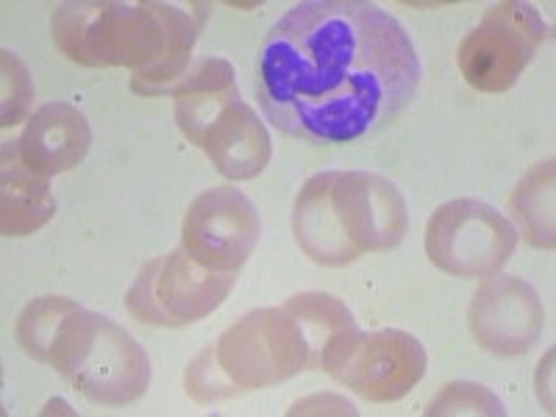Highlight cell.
Listing matches in <instances>:
<instances>
[{"label":"cell","instance_id":"obj_12","mask_svg":"<svg viewBox=\"0 0 556 417\" xmlns=\"http://www.w3.org/2000/svg\"><path fill=\"white\" fill-rule=\"evenodd\" d=\"M473 340L493 356H523L540 340L545 309L534 287L518 276H490L468 309Z\"/></svg>","mask_w":556,"mask_h":417},{"label":"cell","instance_id":"obj_16","mask_svg":"<svg viewBox=\"0 0 556 417\" xmlns=\"http://www.w3.org/2000/svg\"><path fill=\"white\" fill-rule=\"evenodd\" d=\"M509 206L526 242L540 251H554V159L538 162L520 178L509 198Z\"/></svg>","mask_w":556,"mask_h":417},{"label":"cell","instance_id":"obj_14","mask_svg":"<svg viewBox=\"0 0 556 417\" xmlns=\"http://www.w3.org/2000/svg\"><path fill=\"white\" fill-rule=\"evenodd\" d=\"M56 215V198L51 178L20 159L14 139L3 146V173H0V231L3 237H26L39 231Z\"/></svg>","mask_w":556,"mask_h":417},{"label":"cell","instance_id":"obj_8","mask_svg":"<svg viewBox=\"0 0 556 417\" xmlns=\"http://www.w3.org/2000/svg\"><path fill=\"white\" fill-rule=\"evenodd\" d=\"M515 248L518 228L498 208L473 198L443 203L426 223V256L448 276H495L513 260Z\"/></svg>","mask_w":556,"mask_h":417},{"label":"cell","instance_id":"obj_2","mask_svg":"<svg viewBox=\"0 0 556 417\" xmlns=\"http://www.w3.org/2000/svg\"><path fill=\"white\" fill-rule=\"evenodd\" d=\"M206 7L156 0H73L53 12V42L84 67H128L134 87H156L192 62Z\"/></svg>","mask_w":556,"mask_h":417},{"label":"cell","instance_id":"obj_5","mask_svg":"<svg viewBox=\"0 0 556 417\" xmlns=\"http://www.w3.org/2000/svg\"><path fill=\"white\" fill-rule=\"evenodd\" d=\"M51 367L84 399L126 406L151 387V359L123 326L81 306L64 317L51 348Z\"/></svg>","mask_w":556,"mask_h":417},{"label":"cell","instance_id":"obj_19","mask_svg":"<svg viewBox=\"0 0 556 417\" xmlns=\"http://www.w3.org/2000/svg\"><path fill=\"white\" fill-rule=\"evenodd\" d=\"M426 415H473V417H501L506 415L504 404L490 387L476 381H454L434 399Z\"/></svg>","mask_w":556,"mask_h":417},{"label":"cell","instance_id":"obj_10","mask_svg":"<svg viewBox=\"0 0 556 417\" xmlns=\"http://www.w3.org/2000/svg\"><path fill=\"white\" fill-rule=\"evenodd\" d=\"M426 348L406 331L384 329L354 334L329 362L326 374L374 404H392L409 395L426 376Z\"/></svg>","mask_w":556,"mask_h":417},{"label":"cell","instance_id":"obj_11","mask_svg":"<svg viewBox=\"0 0 556 417\" xmlns=\"http://www.w3.org/2000/svg\"><path fill=\"white\" fill-rule=\"evenodd\" d=\"M260 212L237 187H212L190 203L181 223V248L198 265L237 273L260 242Z\"/></svg>","mask_w":556,"mask_h":417},{"label":"cell","instance_id":"obj_3","mask_svg":"<svg viewBox=\"0 0 556 417\" xmlns=\"http://www.w3.org/2000/svg\"><path fill=\"white\" fill-rule=\"evenodd\" d=\"M406 228V198L379 173H317L301 187L292 206L298 248L323 267H345L365 253L392 251Z\"/></svg>","mask_w":556,"mask_h":417},{"label":"cell","instance_id":"obj_15","mask_svg":"<svg viewBox=\"0 0 556 417\" xmlns=\"http://www.w3.org/2000/svg\"><path fill=\"white\" fill-rule=\"evenodd\" d=\"M298 320L304 340L309 345V370H326L329 362L340 354L354 334H359L354 315L342 301L326 292H301L285 304Z\"/></svg>","mask_w":556,"mask_h":417},{"label":"cell","instance_id":"obj_13","mask_svg":"<svg viewBox=\"0 0 556 417\" xmlns=\"http://www.w3.org/2000/svg\"><path fill=\"white\" fill-rule=\"evenodd\" d=\"M92 146V128L73 103L53 101L28 117L26 128L14 139L20 159L39 176H59L81 165Z\"/></svg>","mask_w":556,"mask_h":417},{"label":"cell","instance_id":"obj_4","mask_svg":"<svg viewBox=\"0 0 556 417\" xmlns=\"http://www.w3.org/2000/svg\"><path fill=\"white\" fill-rule=\"evenodd\" d=\"M309 370V345L285 306L248 312L187 367L184 384L198 404L281 384Z\"/></svg>","mask_w":556,"mask_h":417},{"label":"cell","instance_id":"obj_1","mask_svg":"<svg viewBox=\"0 0 556 417\" xmlns=\"http://www.w3.org/2000/svg\"><path fill=\"white\" fill-rule=\"evenodd\" d=\"M420 76L415 42L390 12L365 0H306L267 31L256 98L287 137L345 146L395 121Z\"/></svg>","mask_w":556,"mask_h":417},{"label":"cell","instance_id":"obj_9","mask_svg":"<svg viewBox=\"0 0 556 417\" xmlns=\"http://www.w3.org/2000/svg\"><path fill=\"white\" fill-rule=\"evenodd\" d=\"M545 39H551V26L538 9L504 0L486 9L479 26L462 39L456 62L470 87L501 96L518 84Z\"/></svg>","mask_w":556,"mask_h":417},{"label":"cell","instance_id":"obj_18","mask_svg":"<svg viewBox=\"0 0 556 417\" xmlns=\"http://www.w3.org/2000/svg\"><path fill=\"white\" fill-rule=\"evenodd\" d=\"M237 87L235 67L220 56H201L192 59L176 78L156 87H134L137 96L146 98H181L195 96V92H217V89Z\"/></svg>","mask_w":556,"mask_h":417},{"label":"cell","instance_id":"obj_20","mask_svg":"<svg viewBox=\"0 0 556 417\" xmlns=\"http://www.w3.org/2000/svg\"><path fill=\"white\" fill-rule=\"evenodd\" d=\"M0 64H3V112H0V123H3V128H9L17 126L20 121H26L28 112H31L34 84L26 64L20 62L12 51H0Z\"/></svg>","mask_w":556,"mask_h":417},{"label":"cell","instance_id":"obj_6","mask_svg":"<svg viewBox=\"0 0 556 417\" xmlns=\"http://www.w3.org/2000/svg\"><path fill=\"white\" fill-rule=\"evenodd\" d=\"M176 123L228 181H251L270 165V134L237 87L176 98Z\"/></svg>","mask_w":556,"mask_h":417},{"label":"cell","instance_id":"obj_7","mask_svg":"<svg viewBox=\"0 0 556 417\" xmlns=\"http://www.w3.org/2000/svg\"><path fill=\"white\" fill-rule=\"evenodd\" d=\"M237 273H215L198 265L184 248L148 262L126 292L134 320L162 329H181L203 320L228 298Z\"/></svg>","mask_w":556,"mask_h":417},{"label":"cell","instance_id":"obj_17","mask_svg":"<svg viewBox=\"0 0 556 417\" xmlns=\"http://www.w3.org/2000/svg\"><path fill=\"white\" fill-rule=\"evenodd\" d=\"M76 301H70V298L64 295L34 298L31 304L20 312L17 326H14L20 348H23L31 359L48 365V362H51L53 340H56L59 329H62L64 317L76 309Z\"/></svg>","mask_w":556,"mask_h":417}]
</instances>
